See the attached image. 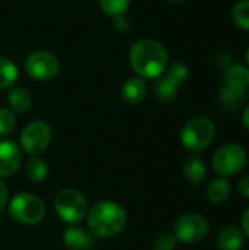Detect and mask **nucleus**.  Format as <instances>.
Masks as SVG:
<instances>
[{
    "label": "nucleus",
    "mask_w": 249,
    "mask_h": 250,
    "mask_svg": "<svg viewBox=\"0 0 249 250\" xmlns=\"http://www.w3.org/2000/svg\"><path fill=\"white\" fill-rule=\"evenodd\" d=\"M247 164V151L239 144L220 146L213 157V168L220 177H230L242 171Z\"/></svg>",
    "instance_id": "423d86ee"
},
{
    "label": "nucleus",
    "mask_w": 249,
    "mask_h": 250,
    "mask_svg": "<svg viewBox=\"0 0 249 250\" xmlns=\"http://www.w3.org/2000/svg\"><path fill=\"white\" fill-rule=\"evenodd\" d=\"M60 64L54 54L48 51H34L25 60V70L35 81H50L59 73Z\"/></svg>",
    "instance_id": "1a4fd4ad"
},
{
    "label": "nucleus",
    "mask_w": 249,
    "mask_h": 250,
    "mask_svg": "<svg viewBox=\"0 0 249 250\" xmlns=\"http://www.w3.org/2000/svg\"><path fill=\"white\" fill-rule=\"evenodd\" d=\"M226 86L233 89H244L249 85V69L241 64L230 66L225 73Z\"/></svg>",
    "instance_id": "dca6fc26"
},
{
    "label": "nucleus",
    "mask_w": 249,
    "mask_h": 250,
    "mask_svg": "<svg viewBox=\"0 0 249 250\" xmlns=\"http://www.w3.org/2000/svg\"><path fill=\"white\" fill-rule=\"evenodd\" d=\"M175 237L176 240L186 243V245H194L205 239L208 234V221L197 212L185 214L179 217L175 223Z\"/></svg>",
    "instance_id": "0eeeda50"
},
{
    "label": "nucleus",
    "mask_w": 249,
    "mask_h": 250,
    "mask_svg": "<svg viewBox=\"0 0 249 250\" xmlns=\"http://www.w3.org/2000/svg\"><path fill=\"white\" fill-rule=\"evenodd\" d=\"M156 91L158 94V97L164 98V100H169V98H173L178 92V86L173 85L167 78H161L158 82H157V86H156Z\"/></svg>",
    "instance_id": "b1692460"
},
{
    "label": "nucleus",
    "mask_w": 249,
    "mask_h": 250,
    "mask_svg": "<svg viewBox=\"0 0 249 250\" xmlns=\"http://www.w3.org/2000/svg\"><path fill=\"white\" fill-rule=\"evenodd\" d=\"M129 4H131V0H100L101 10L107 16H112L113 19L125 16Z\"/></svg>",
    "instance_id": "aec40b11"
},
{
    "label": "nucleus",
    "mask_w": 249,
    "mask_h": 250,
    "mask_svg": "<svg viewBox=\"0 0 249 250\" xmlns=\"http://www.w3.org/2000/svg\"><path fill=\"white\" fill-rule=\"evenodd\" d=\"M247 62H248V64H249V48H248V51H247Z\"/></svg>",
    "instance_id": "2f4dec72"
},
{
    "label": "nucleus",
    "mask_w": 249,
    "mask_h": 250,
    "mask_svg": "<svg viewBox=\"0 0 249 250\" xmlns=\"http://www.w3.org/2000/svg\"><path fill=\"white\" fill-rule=\"evenodd\" d=\"M63 243L69 250H87L94 243V237L87 230L75 226H70L63 234Z\"/></svg>",
    "instance_id": "9b49d317"
},
{
    "label": "nucleus",
    "mask_w": 249,
    "mask_h": 250,
    "mask_svg": "<svg viewBox=\"0 0 249 250\" xmlns=\"http://www.w3.org/2000/svg\"><path fill=\"white\" fill-rule=\"evenodd\" d=\"M22 163L19 146L9 139L0 141V177H9L18 171Z\"/></svg>",
    "instance_id": "9d476101"
},
{
    "label": "nucleus",
    "mask_w": 249,
    "mask_h": 250,
    "mask_svg": "<svg viewBox=\"0 0 249 250\" xmlns=\"http://www.w3.org/2000/svg\"><path fill=\"white\" fill-rule=\"evenodd\" d=\"M10 217L21 224H37L45 215V207L43 201L31 193H19L9 204Z\"/></svg>",
    "instance_id": "39448f33"
},
{
    "label": "nucleus",
    "mask_w": 249,
    "mask_h": 250,
    "mask_svg": "<svg viewBox=\"0 0 249 250\" xmlns=\"http://www.w3.org/2000/svg\"><path fill=\"white\" fill-rule=\"evenodd\" d=\"M26 176L32 183H41L45 177H47V164L44 163L43 158H40L38 155H32L28 161H26V167H25Z\"/></svg>",
    "instance_id": "6ab92c4d"
},
{
    "label": "nucleus",
    "mask_w": 249,
    "mask_h": 250,
    "mask_svg": "<svg viewBox=\"0 0 249 250\" xmlns=\"http://www.w3.org/2000/svg\"><path fill=\"white\" fill-rule=\"evenodd\" d=\"M214 123L205 116H197L188 120L181 133L183 146L192 152H201L207 149L214 141Z\"/></svg>",
    "instance_id": "7ed1b4c3"
},
{
    "label": "nucleus",
    "mask_w": 249,
    "mask_h": 250,
    "mask_svg": "<svg viewBox=\"0 0 249 250\" xmlns=\"http://www.w3.org/2000/svg\"><path fill=\"white\" fill-rule=\"evenodd\" d=\"M242 231L247 237H249V208L242 215Z\"/></svg>",
    "instance_id": "cd10ccee"
},
{
    "label": "nucleus",
    "mask_w": 249,
    "mask_h": 250,
    "mask_svg": "<svg viewBox=\"0 0 249 250\" xmlns=\"http://www.w3.org/2000/svg\"><path fill=\"white\" fill-rule=\"evenodd\" d=\"M16 125V119L12 110L9 108H0V136L9 135Z\"/></svg>",
    "instance_id": "5701e85b"
},
{
    "label": "nucleus",
    "mask_w": 249,
    "mask_h": 250,
    "mask_svg": "<svg viewBox=\"0 0 249 250\" xmlns=\"http://www.w3.org/2000/svg\"><path fill=\"white\" fill-rule=\"evenodd\" d=\"M90 230L98 237H112L119 234L126 224V212L117 202L100 201L87 215Z\"/></svg>",
    "instance_id": "f03ea898"
},
{
    "label": "nucleus",
    "mask_w": 249,
    "mask_h": 250,
    "mask_svg": "<svg viewBox=\"0 0 249 250\" xmlns=\"http://www.w3.org/2000/svg\"><path fill=\"white\" fill-rule=\"evenodd\" d=\"M54 209L60 220L75 226L87 217V199L76 189H63L56 195Z\"/></svg>",
    "instance_id": "20e7f679"
},
{
    "label": "nucleus",
    "mask_w": 249,
    "mask_h": 250,
    "mask_svg": "<svg viewBox=\"0 0 249 250\" xmlns=\"http://www.w3.org/2000/svg\"><path fill=\"white\" fill-rule=\"evenodd\" d=\"M182 173L188 183L200 185V183H203V180L207 176V168H205V164L203 163V160H200L198 157H191L186 160Z\"/></svg>",
    "instance_id": "4468645a"
},
{
    "label": "nucleus",
    "mask_w": 249,
    "mask_h": 250,
    "mask_svg": "<svg viewBox=\"0 0 249 250\" xmlns=\"http://www.w3.org/2000/svg\"><path fill=\"white\" fill-rule=\"evenodd\" d=\"M18 76H19V72H18L16 64L10 59L0 56V89L12 88Z\"/></svg>",
    "instance_id": "a211bd4d"
},
{
    "label": "nucleus",
    "mask_w": 249,
    "mask_h": 250,
    "mask_svg": "<svg viewBox=\"0 0 249 250\" xmlns=\"http://www.w3.org/2000/svg\"><path fill=\"white\" fill-rule=\"evenodd\" d=\"M242 120H244V125H245V127L249 130V105L245 108V111H244V116H242Z\"/></svg>",
    "instance_id": "c756f323"
},
{
    "label": "nucleus",
    "mask_w": 249,
    "mask_h": 250,
    "mask_svg": "<svg viewBox=\"0 0 249 250\" xmlns=\"http://www.w3.org/2000/svg\"><path fill=\"white\" fill-rule=\"evenodd\" d=\"M51 142V127L43 122L35 120L26 125L21 133V148L29 155L41 154Z\"/></svg>",
    "instance_id": "6e6552de"
},
{
    "label": "nucleus",
    "mask_w": 249,
    "mask_h": 250,
    "mask_svg": "<svg viewBox=\"0 0 249 250\" xmlns=\"http://www.w3.org/2000/svg\"><path fill=\"white\" fill-rule=\"evenodd\" d=\"M176 237L169 233L158 234L153 243V250H175L176 248Z\"/></svg>",
    "instance_id": "393cba45"
},
{
    "label": "nucleus",
    "mask_w": 249,
    "mask_h": 250,
    "mask_svg": "<svg viewBox=\"0 0 249 250\" xmlns=\"http://www.w3.org/2000/svg\"><path fill=\"white\" fill-rule=\"evenodd\" d=\"M245 243V234L235 226L225 227L217 236V246L220 250H241Z\"/></svg>",
    "instance_id": "f8f14e48"
},
{
    "label": "nucleus",
    "mask_w": 249,
    "mask_h": 250,
    "mask_svg": "<svg viewBox=\"0 0 249 250\" xmlns=\"http://www.w3.org/2000/svg\"><path fill=\"white\" fill-rule=\"evenodd\" d=\"M7 103H9L10 110H13L15 113H26L31 108L32 98L26 89L13 86V88H10L9 94H7Z\"/></svg>",
    "instance_id": "2eb2a0df"
},
{
    "label": "nucleus",
    "mask_w": 249,
    "mask_h": 250,
    "mask_svg": "<svg viewBox=\"0 0 249 250\" xmlns=\"http://www.w3.org/2000/svg\"><path fill=\"white\" fill-rule=\"evenodd\" d=\"M208 199L211 204L214 205H220L223 202L227 201L229 195H230V185L226 180V177H217L214 179L210 186H208Z\"/></svg>",
    "instance_id": "f3484780"
},
{
    "label": "nucleus",
    "mask_w": 249,
    "mask_h": 250,
    "mask_svg": "<svg viewBox=\"0 0 249 250\" xmlns=\"http://www.w3.org/2000/svg\"><path fill=\"white\" fill-rule=\"evenodd\" d=\"M232 19L241 29L249 31V0H241L233 6Z\"/></svg>",
    "instance_id": "412c9836"
},
{
    "label": "nucleus",
    "mask_w": 249,
    "mask_h": 250,
    "mask_svg": "<svg viewBox=\"0 0 249 250\" xmlns=\"http://www.w3.org/2000/svg\"><path fill=\"white\" fill-rule=\"evenodd\" d=\"M114 25H116V28H117L119 31H126L128 26H129V23H128V21H126L125 16L116 18V19H114Z\"/></svg>",
    "instance_id": "c85d7f7f"
},
{
    "label": "nucleus",
    "mask_w": 249,
    "mask_h": 250,
    "mask_svg": "<svg viewBox=\"0 0 249 250\" xmlns=\"http://www.w3.org/2000/svg\"><path fill=\"white\" fill-rule=\"evenodd\" d=\"M7 188H6V185L0 180V212H1V209L4 208V205L7 204Z\"/></svg>",
    "instance_id": "bb28decb"
},
{
    "label": "nucleus",
    "mask_w": 249,
    "mask_h": 250,
    "mask_svg": "<svg viewBox=\"0 0 249 250\" xmlns=\"http://www.w3.org/2000/svg\"><path fill=\"white\" fill-rule=\"evenodd\" d=\"M169 54L164 45L156 40H138L129 48V63L141 79L158 78L167 67Z\"/></svg>",
    "instance_id": "f257e3e1"
},
{
    "label": "nucleus",
    "mask_w": 249,
    "mask_h": 250,
    "mask_svg": "<svg viewBox=\"0 0 249 250\" xmlns=\"http://www.w3.org/2000/svg\"><path fill=\"white\" fill-rule=\"evenodd\" d=\"M167 1H170V3H182L183 0H167Z\"/></svg>",
    "instance_id": "7c9ffc66"
},
{
    "label": "nucleus",
    "mask_w": 249,
    "mask_h": 250,
    "mask_svg": "<svg viewBox=\"0 0 249 250\" xmlns=\"http://www.w3.org/2000/svg\"><path fill=\"white\" fill-rule=\"evenodd\" d=\"M164 78H167L173 85H176L179 88L188 78V67L182 63H175L173 66L169 67Z\"/></svg>",
    "instance_id": "4be33fe9"
},
{
    "label": "nucleus",
    "mask_w": 249,
    "mask_h": 250,
    "mask_svg": "<svg viewBox=\"0 0 249 250\" xmlns=\"http://www.w3.org/2000/svg\"><path fill=\"white\" fill-rule=\"evenodd\" d=\"M238 190L242 196L248 198L249 199V176H245L239 180L238 183Z\"/></svg>",
    "instance_id": "a878e982"
},
{
    "label": "nucleus",
    "mask_w": 249,
    "mask_h": 250,
    "mask_svg": "<svg viewBox=\"0 0 249 250\" xmlns=\"http://www.w3.org/2000/svg\"><path fill=\"white\" fill-rule=\"evenodd\" d=\"M147 85L141 78H129L123 82L120 88L122 98L129 104H138L145 98Z\"/></svg>",
    "instance_id": "ddd939ff"
}]
</instances>
